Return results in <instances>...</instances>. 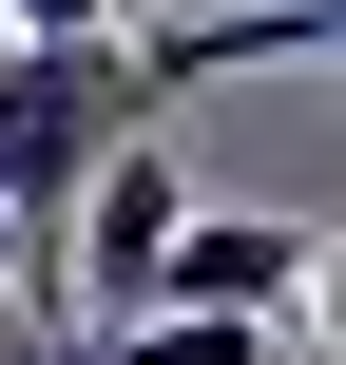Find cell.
<instances>
[{"instance_id":"1","label":"cell","mask_w":346,"mask_h":365,"mask_svg":"<svg viewBox=\"0 0 346 365\" xmlns=\"http://www.w3.org/2000/svg\"><path fill=\"white\" fill-rule=\"evenodd\" d=\"M135 115H173V77L135 58V19H0V212L39 250V308H58V212H77V173Z\"/></svg>"},{"instance_id":"2","label":"cell","mask_w":346,"mask_h":365,"mask_svg":"<svg viewBox=\"0 0 346 365\" xmlns=\"http://www.w3.org/2000/svg\"><path fill=\"white\" fill-rule=\"evenodd\" d=\"M327 269H346V231H308V212H173V250H154L173 308H250V327H289Z\"/></svg>"},{"instance_id":"3","label":"cell","mask_w":346,"mask_h":365,"mask_svg":"<svg viewBox=\"0 0 346 365\" xmlns=\"http://www.w3.org/2000/svg\"><path fill=\"white\" fill-rule=\"evenodd\" d=\"M39 365H270V327H250V308H173V289H154V308H116V327H58Z\"/></svg>"},{"instance_id":"4","label":"cell","mask_w":346,"mask_h":365,"mask_svg":"<svg viewBox=\"0 0 346 365\" xmlns=\"http://www.w3.org/2000/svg\"><path fill=\"white\" fill-rule=\"evenodd\" d=\"M0 308H39V250H19V212H0Z\"/></svg>"},{"instance_id":"5","label":"cell","mask_w":346,"mask_h":365,"mask_svg":"<svg viewBox=\"0 0 346 365\" xmlns=\"http://www.w3.org/2000/svg\"><path fill=\"white\" fill-rule=\"evenodd\" d=\"M0 19H154V0H0Z\"/></svg>"}]
</instances>
